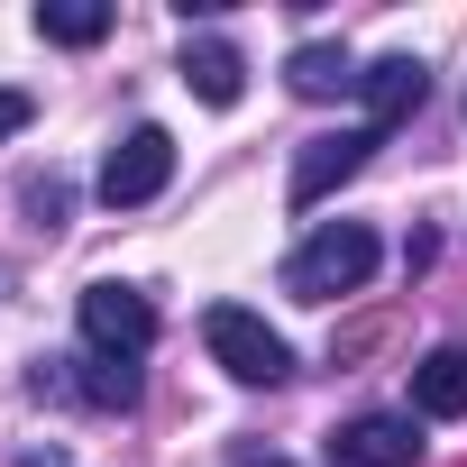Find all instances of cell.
<instances>
[{"instance_id":"obj_1","label":"cell","mask_w":467,"mask_h":467,"mask_svg":"<svg viewBox=\"0 0 467 467\" xmlns=\"http://www.w3.org/2000/svg\"><path fill=\"white\" fill-rule=\"evenodd\" d=\"M376 275V229H358V220H330V229H312V239L294 248V266H285V294L294 303H330V294H358Z\"/></svg>"},{"instance_id":"obj_2","label":"cell","mask_w":467,"mask_h":467,"mask_svg":"<svg viewBox=\"0 0 467 467\" xmlns=\"http://www.w3.org/2000/svg\"><path fill=\"white\" fill-rule=\"evenodd\" d=\"M202 339H211V358L239 376V385H285V376H294V348H285L248 303H220V312L202 321Z\"/></svg>"},{"instance_id":"obj_3","label":"cell","mask_w":467,"mask_h":467,"mask_svg":"<svg viewBox=\"0 0 467 467\" xmlns=\"http://www.w3.org/2000/svg\"><path fill=\"white\" fill-rule=\"evenodd\" d=\"M174 183V138L165 129H129L119 147H110V165H101V202L110 211H138V202H156Z\"/></svg>"},{"instance_id":"obj_4","label":"cell","mask_w":467,"mask_h":467,"mask_svg":"<svg viewBox=\"0 0 467 467\" xmlns=\"http://www.w3.org/2000/svg\"><path fill=\"white\" fill-rule=\"evenodd\" d=\"M83 339H92V358H147V339H156V312H147V294L138 285H92L83 294Z\"/></svg>"},{"instance_id":"obj_5","label":"cell","mask_w":467,"mask_h":467,"mask_svg":"<svg viewBox=\"0 0 467 467\" xmlns=\"http://www.w3.org/2000/svg\"><path fill=\"white\" fill-rule=\"evenodd\" d=\"M367 147H376V129H339V138H312V147L294 156V211L330 202V183H348V174L367 165Z\"/></svg>"},{"instance_id":"obj_6","label":"cell","mask_w":467,"mask_h":467,"mask_svg":"<svg viewBox=\"0 0 467 467\" xmlns=\"http://www.w3.org/2000/svg\"><path fill=\"white\" fill-rule=\"evenodd\" d=\"M330 458L339 467H421V440L394 412H358L348 431H330Z\"/></svg>"},{"instance_id":"obj_7","label":"cell","mask_w":467,"mask_h":467,"mask_svg":"<svg viewBox=\"0 0 467 467\" xmlns=\"http://www.w3.org/2000/svg\"><path fill=\"white\" fill-rule=\"evenodd\" d=\"M358 92H367V129L385 138L394 119H412V110H421V92H431V74H421L412 56H385V65H367V74H358Z\"/></svg>"},{"instance_id":"obj_8","label":"cell","mask_w":467,"mask_h":467,"mask_svg":"<svg viewBox=\"0 0 467 467\" xmlns=\"http://www.w3.org/2000/svg\"><path fill=\"white\" fill-rule=\"evenodd\" d=\"M412 412L421 421H458L467 412V348H431L412 367Z\"/></svg>"},{"instance_id":"obj_9","label":"cell","mask_w":467,"mask_h":467,"mask_svg":"<svg viewBox=\"0 0 467 467\" xmlns=\"http://www.w3.org/2000/svg\"><path fill=\"white\" fill-rule=\"evenodd\" d=\"M183 83H192L211 110H229V101L248 92V65H239V47H229V37H192V47H183Z\"/></svg>"},{"instance_id":"obj_10","label":"cell","mask_w":467,"mask_h":467,"mask_svg":"<svg viewBox=\"0 0 467 467\" xmlns=\"http://www.w3.org/2000/svg\"><path fill=\"white\" fill-rule=\"evenodd\" d=\"M56 394H83L92 412H129V403H138V367H119V358H74V376H56Z\"/></svg>"},{"instance_id":"obj_11","label":"cell","mask_w":467,"mask_h":467,"mask_svg":"<svg viewBox=\"0 0 467 467\" xmlns=\"http://www.w3.org/2000/svg\"><path fill=\"white\" fill-rule=\"evenodd\" d=\"M285 74H294V92H303V101H330V92H358V65H348L339 47H294V65H285Z\"/></svg>"},{"instance_id":"obj_12","label":"cell","mask_w":467,"mask_h":467,"mask_svg":"<svg viewBox=\"0 0 467 467\" xmlns=\"http://www.w3.org/2000/svg\"><path fill=\"white\" fill-rule=\"evenodd\" d=\"M37 37H56V47H101V37H110V10H101V0H47V10H37Z\"/></svg>"},{"instance_id":"obj_13","label":"cell","mask_w":467,"mask_h":467,"mask_svg":"<svg viewBox=\"0 0 467 467\" xmlns=\"http://www.w3.org/2000/svg\"><path fill=\"white\" fill-rule=\"evenodd\" d=\"M28 119H37V101H28V92H0V138H19Z\"/></svg>"},{"instance_id":"obj_14","label":"cell","mask_w":467,"mask_h":467,"mask_svg":"<svg viewBox=\"0 0 467 467\" xmlns=\"http://www.w3.org/2000/svg\"><path fill=\"white\" fill-rule=\"evenodd\" d=\"M266 467H285V458H266Z\"/></svg>"}]
</instances>
